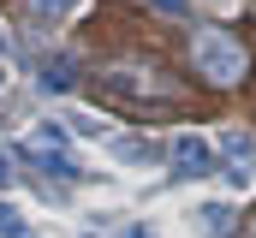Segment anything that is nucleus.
Returning <instances> with one entry per match:
<instances>
[{
  "mask_svg": "<svg viewBox=\"0 0 256 238\" xmlns=\"http://www.w3.org/2000/svg\"><path fill=\"white\" fill-rule=\"evenodd\" d=\"M24 155L42 167V173H54V178H78V161H72V149H66V131L48 119V125H36L30 137H24Z\"/></svg>",
  "mask_w": 256,
  "mask_h": 238,
  "instance_id": "obj_2",
  "label": "nucleus"
},
{
  "mask_svg": "<svg viewBox=\"0 0 256 238\" xmlns=\"http://www.w3.org/2000/svg\"><path fill=\"white\" fill-rule=\"evenodd\" d=\"M6 178H12V161H6V155H0V184H6Z\"/></svg>",
  "mask_w": 256,
  "mask_h": 238,
  "instance_id": "obj_12",
  "label": "nucleus"
},
{
  "mask_svg": "<svg viewBox=\"0 0 256 238\" xmlns=\"http://www.w3.org/2000/svg\"><path fill=\"white\" fill-rule=\"evenodd\" d=\"M126 238H155V232H149V226H126Z\"/></svg>",
  "mask_w": 256,
  "mask_h": 238,
  "instance_id": "obj_11",
  "label": "nucleus"
},
{
  "mask_svg": "<svg viewBox=\"0 0 256 238\" xmlns=\"http://www.w3.org/2000/svg\"><path fill=\"white\" fill-rule=\"evenodd\" d=\"M220 155H226V184L232 190H250L256 184V137L250 131H226L220 137Z\"/></svg>",
  "mask_w": 256,
  "mask_h": 238,
  "instance_id": "obj_4",
  "label": "nucleus"
},
{
  "mask_svg": "<svg viewBox=\"0 0 256 238\" xmlns=\"http://www.w3.org/2000/svg\"><path fill=\"white\" fill-rule=\"evenodd\" d=\"M155 6H161V12H173V18L185 12V0H155Z\"/></svg>",
  "mask_w": 256,
  "mask_h": 238,
  "instance_id": "obj_10",
  "label": "nucleus"
},
{
  "mask_svg": "<svg viewBox=\"0 0 256 238\" xmlns=\"http://www.w3.org/2000/svg\"><path fill=\"white\" fill-rule=\"evenodd\" d=\"M114 149H120V161H155V155H161V143H155V137H149V143H143V137H131V143H114Z\"/></svg>",
  "mask_w": 256,
  "mask_h": 238,
  "instance_id": "obj_7",
  "label": "nucleus"
},
{
  "mask_svg": "<svg viewBox=\"0 0 256 238\" xmlns=\"http://www.w3.org/2000/svg\"><path fill=\"white\" fill-rule=\"evenodd\" d=\"M214 167L220 161H214V143L208 137H196V131H179L173 137V173L179 178H208Z\"/></svg>",
  "mask_w": 256,
  "mask_h": 238,
  "instance_id": "obj_3",
  "label": "nucleus"
},
{
  "mask_svg": "<svg viewBox=\"0 0 256 238\" xmlns=\"http://www.w3.org/2000/svg\"><path fill=\"white\" fill-rule=\"evenodd\" d=\"M78 6H84V0H30V12H36L42 24H66Z\"/></svg>",
  "mask_w": 256,
  "mask_h": 238,
  "instance_id": "obj_5",
  "label": "nucleus"
},
{
  "mask_svg": "<svg viewBox=\"0 0 256 238\" xmlns=\"http://www.w3.org/2000/svg\"><path fill=\"white\" fill-rule=\"evenodd\" d=\"M0 84H6V66H0Z\"/></svg>",
  "mask_w": 256,
  "mask_h": 238,
  "instance_id": "obj_13",
  "label": "nucleus"
},
{
  "mask_svg": "<svg viewBox=\"0 0 256 238\" xmlns=\"http://www.w3.org/2000/svg\"><path fill=\"white\" fill-rule=\"evenodd\" d=\"M0 42H6V30H0Z\"/></svg>",
  "mask_w": 256,
  "mask_h": 238,
  "instance_id": "obj_14",
  "label": "nucleus"
},
{
  "mask_svg": "<svg viewBox=\"0 0 256 238\" xmlns=\"http://www.w3.org/2000/svg\"><path fill=\"white\" fill-rule=\"evenodd\" d=\"M42 90H48V96H66V90H72V60H48V66H42Z\"/></svg>",
  "mask_w": 256,
  "mask_h": 238,
  "instance_id": "obj_6",
  "label": "nucleus"
},
{
  "mask_svg": "<svg viewBox=\"0 0 256 238\" xmlns=\"http://www.w3.org/2000/svg\"><path fill=\"white\" fill-rule=\"evenodd\" d=\"M191 60H196V72H202L208 84H220V90H226V84H238V78H244V66H250V60H244V42H232L226 30H196Z\"/></svg>",
  "mask_w": 256,
  "mask_h": 238,
  "instance_id": "obj_1",
  "label": "nucleus"
},
{
  "mask_svg": "<svg viewBox=\"0 0 256 238\" xmlns=\"http://www.w3.org/2000/svg\"><path fill=\"white\" fill-rule=\"evenodd\" d=\"M202 226H208V238H226L232 220H226V208H220V202H208V208H202Z\"/></svg>",
  "mask_w": 256,
  "mask_h": 238,
  "instance_id": "obj_9",
  "label": "nucleus"
},
{
  "mask_svg": "<svg viewBox=\"0 0 256 238\" xmlns=\"http://www.w3.org/2000/svg\"><path fill=\"white\" fill-rule=\"evenodd\" d=\"M0 238H36L30 226H24V214H18L12 202H0Z\"/></svg>",
  "mask_w": 256,
  "mask_h": 238,
  "instance_id": "obj_8",
  "label": "nucleus"
}]
</instances>
